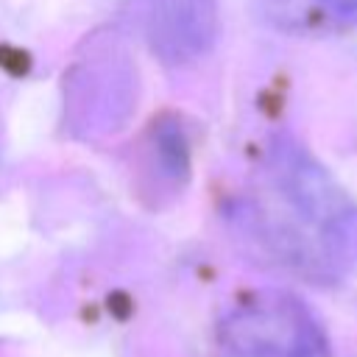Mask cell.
<instances>
[{"label": "cell", "instance_id": "cell-1", "mask_svg": "<svg viewBox=\"0 0 357 357\" xmlns=\"http://www.w3.org/2000/svg\"><path fill=\"white\" fill-rule=\"evenodd\" d=\"M251 229L276 259L324 268L357 243V212L326 170L282 139L268 159V198L251 206Z\"/></svg>", "mask_w": 357, "mask_h": 357}, {"label": "cell", "instance_id": "cell-3", "mask_svg": "<svg viewBox=\"0 0 357 357\" xmlns=\"http://www.w3.org/2000/svg\"><path fill=\"white\" fill-rule=\"evenodd\" d=\"M335 14L340 17H349V20H357V0H324Z\"/></svg>", "mask_w": 357, "mask_h": 357}, {"label": "cell", "instance_id": "cell-2", "mask_svg": "<svg viewBox=\"0 0 357 357\" xmlns=\"http://www.w3.org/2000/svg\"><path fill=\"white\" fill-rule=\"evenodd\" d=\"M301 335L307 324L287 298L243 304L223 324V340L237 357H301Z\"/></svg>", "mask_w": 357, "mask_h": 357}]
</instances>
